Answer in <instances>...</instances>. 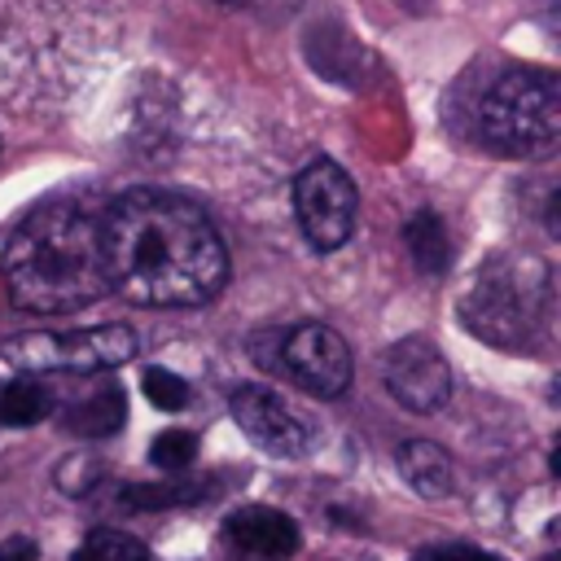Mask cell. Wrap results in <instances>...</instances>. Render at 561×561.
Wrapping results in <instances>:
<instances>
[{
    "label": "cell",
    "mask_w": 561,
    "mask_h": 561,
    "mask_svg": "<svg viewBox=\"0 0 561 561\" xmlns=\"http://www.w3.org/2000/svg\"><path fill=\"white\" fill-rule=\"evenodd\" d=\"M478 140L500 158H548L561 145V79L543 66L500 70L473 105Z\"/></svg>",
    "instance_id": "4"
},
{
    "label": "cell",
    "mask_w": 561,
    "mask_h": 561,
    "mask_svg": "<svg viewBox=\"0 0 561 561\" xmlns=\"http://www.w3.org/2000/svg\"><path fill=\"white\" fill-rule=\"evenodd\" d=\"M394 469H399V478H403L416 495H425V500H443V495L456 491V460H451V451H447L443 443H434V438H408V443H399Z\"/></svg>",
    "instance_id": "11"
},
{
    "label": "cell",
    "mask_w": 561,
    "mask_h": 561,
    "mask_svg": "<svg viewBox=\"0 0 561 561\" xmlns=\"http://www.w3.org/2000/svg\"><path fill=\"white\" fill-rule=\"evenodd\" d=\"M228 412H232L237 430L267 456L302 460L320 447V430L267 386H237L228 394Z\"/></svg>",
    "instance_id": "8"
},
{
    "label": "cell",
    "mask_w": 561,
    "mask_h": 561,
    "mask_svg": "<svg viewBox=\"0 0 561 561\" xmlns=\"http://www.w3.org/2000/svg\"><path fill=\"white\" fill-rule=\"evenodd\" d=\"M110 289L136 307H202L228 285V245L206 210L167 188H127L101 210Z\"/></svg>",
    "instance_id": "1"
},
{
    "label": "cell",
    "mask_w": 561,
    "mask_h": 561,
    "mask_svg": "<svg viewBox=\"0 0 561 561\" xmlns=\"http://www.w3.org/2000/svg\"><path fill=\"white\" fill-rule=\"evenodd\" d=\"M131 561H149V552H140V557H131Z\"/></svg>",
    "instance_id": "22"
},
{
    "label": "cell",
    "mask_w": 561,
    "mask_h": 561,
    "mask_svg": "<svg viewBox=\"0 0 561 561\" xmlns=\"http://www.w3.org/2000/svg\"><path fill=\"white\" fill-rule=\"evenodd\" d=\"M412 561H504V557L491 552V548H478V543L456 539V543H430V548H421Z\"/></svg>",
    "instance_id": "19"
},
{
    "label": "cell",
    "mask_w": 561,
    "mask_h": 561,
    "mask_svg": "<svg viewBox=\"0 0 561 561\" xmlns=\"http://www.w3.org/2000/svg\"><path fill=\"white\" fill-rule=\"evenodd\" d=\"M403 241H408L412 263L425 276H443L451 267V237H447V224L438 219V210H430V206L412 210V219L403 224Z\"/></svg>",
    "instance_id": "14"
},
{
    "label": "cell",
    "mask_w": 561,
    "mask_h": 561,
    "mask_svg": "<svg viewBox=\"0 0 561 561\" xmlns=\"http://www.w3.org/2000/svg\"><path fill=\"white\" fill-rule=\"evenodd\" d=\"M543 561H561V557H557V552H548V557H543Z\"/></svg>",
    "instance_id": "23"
},
{
    "label": "cell",
    "mask_w": 561,
    "mask_h": 561,
    "mask_svg": "<svg viewBox=\"0 0 561 561\" xmlns=\"http://www.w3.org/2000/svg\"><path fill=\"white\" fill-rule=\"evenodd\" d=\"M210 495H219L215 478H184V473H171L167 482H127L114 491L123 513H167V508L202 504Z\"/></svg>",
    "instance_id": "12"
},
{
    "label": "cell",
    "mask_w": 561,
    "mask_h": 561,
    "mask_svg": "<svg viewBox=\"0 0 561 561\" xmlns=\"http://www.w3.org/2000/svg\"><path fill=\"white\" fill-rule=\"evenodd\" d=\"M70 561H105V557H101V552H96V548H92V543L83 539V543H79V548L70 552Z\"/></svg>",
    "instance_id": "21"
},
{
    "label": "cell",
    "mask_w": 561,
    "mask_h": 561,
    "mask_svg": "<svg viewBox=\"0 0 561 561\" xmlns=\"http://www.w3.org/2000/svg\"><path fill=\"white\" fill-rule=\"evenodd\" d=\"M381 381L390 399L408 412H438L451 399V364L430 337H399L381 359Z\"/></svg>",
    "instance_id": "9"
},
{
    "label": "cell",
    "mask_w": 561,
    "mask_h": 561,
    "mask_svg": "<svg viewBox=\"0 0 561 561\" xmlns=\"http://www.w3.org/2000/svg\"><path fill=\"white\" fill-rule=\"evenodd\" d=\"M224 4H237V0H224Z\"/></svg>",
    "instance_id": "24"
},
{
    "label": "cell",
    "mask_w": 561,
    "mask_h": 561,
    "mask_svg": "<svg viewBox=\"0 0 561 561\" xmlns=\"http://www.w3.org/2000/svg\"><path fill=\"white\" fill-rule=\"evenodd\" d=\"M224 539L250 561H289L302 543V530L289 513L272 504H245L224 517Z\"/></svg>",
    "instance_id": "10"
},
{
    "label": "cell",
    "mask_w": 561,
    "mask_h": 561,
    "mask_svg": "<svg viewBox=\"0 0 561 561\" xmlns=\"http://www.w3.org/2000/svg\"><path fill=\"white\" fill-rule=\"evenodd\" d=\"M276 373L289 377L298 390H307L316 399H337V394H346V386L355 377V359H351V346L342 342L337 329L294 324V329L280 333Z\"/></svg>",
    "instance_id": "7"
},
{
    "label": "cell",
    "mask_w": 561,
    "mask_h": 561,
    "mask_svg": "<svg viewBox=\"0 0 561 561\" xmlns=\"http://www.w3.org/2000/svg\"><path fill=\"white\" fill-rule=\"evenodd\" d=\"M355 210H359V193L333 158H311L298 171L294 215H298V228L311 241V250H320V254L342 250L355 232Z\"/></svg>",
    "instance_id": "6"
},
{
    "label": "cell",
    "mask_w": 561,
    "mask_h": 561,
    "mask_svg": "<svg viewBox=\"0 0 561 561\" xmlns=\"http://www.w3.org/2000/svg\"><path fill=\"white\" fill-rule=\"evenodd\" d=\"M101 210L105 202L92 193H57L9 232L0 272L18 311L61 316L105 298L110 272Z\"/></svg>",
    "instance_id": "2"
},
{
    "label": "cell",
    "mask_w": 561,
    "mask_h": 561,
    "mask_svg": "<svg viewBox=\"0 0 561 561\" xmlns=\"http://www.w3.org/2000/svg\"><path fill=\"white\" fill-rule=\"evenodd\" d=\"M53 482H57V491H66V495H92V491H101V482H105V460L101 456H92V451H75V456H66L61 465H57V473H53Z\"/></svg>",
    "instance_id": "16"
},
{
    "label": "cell",
    "mask_w": 561,
    "mask_h": 561,
    "mask_svg": "<svg viewBox=\"0 0 561 561\" xmlns=\"http://www.w3.org/2000/svg\"><path fill=\"white\" fill-rule=\"evenodd\" d=\"M57 421H61V430L75 434V438H110V434H118L123 421H127V394H123V386L105 381V386L88 390L83 399L66 403Z\"/></svg>",
    "instance_id": "13"
},
{
    "label": "cell",
    "mask_w": 561,
    "mask_h": 561,
    "mask_svg": "<svg viewBox=\"0 0 561 561\" xmlns=\"http://www.w3.org/2000/svg\"><path fill=\"white\" fill-rule=\"evenodd\" d=\"M0 561H39V543L31 535H9L0 543Z\"/></svg>",
    "instance_id": "20"
},
{
    "label": "cell",
    "mask_w": 561,
    "mask_h": 561,
    "mask_svg": "<svg viewBox=\"0 0 561 561\" xmlns=\"http://www.w3.org/2000/svg\"><path fill=\"white\" fill-rule=\"evenodd\" d=\"M140 390H145V399H149L153 408H162V412H180V408H188V399H193L188 381H184L180 373H171V368H158V364L145 368Z\"/></svg>",
    "instance_id": "18"
},
{
    "label": "cell",
    "mask_w": 561,
    "mask_h": 561,
    "mask_svg": "<svg viewBox=\"0 0 561 561\" xmlns=\"http://www.w3.org/2000/svg\"><path fill=\"white\" fill-rule=\"evenodd\" d=\"M53 412V394L48 386H39L35 377H13L9 386H0V425H35Z\"/></svg>",
    "instance_id": "15"
},
{
    "label": "cell",
    "mask_w": 561,
    "mask_h": 561,
    "mask_svg": "<svg viewBox=\"0 0 561 561\" xmlns=\"http://www.w3.org/2000/svg\"><path fill=\"white\" fill-rule=\"evenodd\" d=\"M465 329L500 351H530L552 316V272L539 254L504 250L486 259L460 302Z\"/></svg>",
    "instance_id": "3"
},
{
    "label": "cell",
    "mask_w": 561,
    "mask_h": 561,
    "mask_svg": "<svg viewBox=\"0 0 561 561\" xmlns=\"http://www.w3.org/2000/svg\"><path fill=\"white\" fill-rule=\"evenodd\" d=\"M149 460H153V469H162V473H184V469L197 460V434H193V430H162V434L149 443Z\"/></svg>",
    "instance_id": "17"
},
{
    "label": "cell",
    "mask_w": 561,
    "mask_h": 561,
    "mask_svg": "<svg viewBox=\"0 0 561 561\" xmlns=\"http://www.w3.org/2000/svg\"><path fill=\"white\" fill-rule=\"evenodd\" d=\"M140 351L127 324H88V329H35L0 342V355L22 373H105L127 364Z\"/></svg>",
    "instance_id": "5"
}]
</instances>
